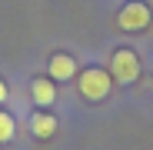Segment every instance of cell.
I'll list each match as a JSON object with an SVG mask.
<instances>
[{"instance_id":"6","label":"cell","mask_w":153,"mask_h":150,"mask_svg":"<svg viewBox=\"0 0 153 150\" xmlns=\"http://www.w3.org/2000/svg\"><path fill=\"white\" fill-rule=\"evenodd\" d=\"M57 127H60V120H57V113L50 110V107H37L30 113V134L37 140H50V137L57 134Z\"/></svg>"},{"instance_id":"1","label":"cell","mask_w":153,"mask_h":150,"mask_svg":"<svg viewBox=\"0 0 153 150\" xmlns=\"http://www.w3.org/2000/svg\"><path fill=\"white\" fill-rule=\"evenodd\" d=\"M73 80H76V93H80L83 100H90V104H100V100H107L113 93V77H110V70L103 63L83 67Z\"/></svg>"},{"instance_id":"2","label":"cell","mask_w":153,"mask_h":150,"mask_svg":"<svg viewBox=\"0 0 153 150\" xmlns=\"http://www.w3.org/2000/svg\"><path fill=\"white\" fill-rule=\"evenodd\" d=\"M107 70H110L113 84L130 87V84L140 80V73H143V57L137 54L133 47L120 43V47H113V54H110V67H107Z\"/></svg>"},{"instance_id":"4","label":"cell","mask_w":153,"mask_h":150,"mask_svg":"<svg viewBox=\"0 0 153 150\" xmlns=\"http://www.w3.org/2000/svg\"><path fill=\"white\" fill-rule=\"evenodd\" d=\"M47 73L57 84H67V80H73L76 73H80V60H76L70 50H53V54L47 57Z\"/></svg>"},{"instance_id":"8","label":"cell","mask_w":153,"mask_h":150,"mask_svg":"<svg viewBox=\"0 0 153 150\" xmlns=\"http://www.w3.org/2000/svg\"><path fill=\"white\" fill-rule=\"evenodd\" d=\"M7 100H10V84H7L4 77H0V107H4Z\"/></svg>"},{"instance_id":"3","label":"cell","mask_w":153,"mask_h":150,"mask_svg":"<svg viewBox=\"0 0 153 150\" xmlns=\"http://www.w3.org/2000/svg\"><path fill=\"white\" fill-rule=\"evenodd\" d=\"M150 23H153V10L146 0H126L117 10V30L123 34H143L150 30Z\"/></svg>"},{"instance_id":"9","label":"cell","mask_w":153,"mask_h":150,"mask_svg":"<svg viewBox=\"0 0 153 150\" xmlns=\"http://www.w3.org/2000/svg\"><path fill=\"white\" fill-rule=\"evenodd\" d=\"M150 93H153V80H150Z\"/></svg>"},{"instance_id":"7","label":"cell","mask_w":153,"mask_h":150,"mask_svg":"<svg viewBox=\"0 0 153 150\" xmlns=\"http://www.w3.org/2000/svg\"><path fill=\"white\" fill-rule=\"evenodd\" d=\"M13 140H17V117L7 107H0V147H10Z\"/></svg>"},{"instance_id":"5","label":"cell","mask_w":153,"mask_h":150,"mask_svg":"<svg viewBox=\"0 0 153 150\" xmlns=\"http://www.w3.org/2000/svg\"><path fill=\"white\" fill-rule=\"evenodd\" d=\"M27 90H30V100H33L37 107H53L57 97H60V84L50 77V73H37V77H30Z\"/></svg>"}]
</instances>
